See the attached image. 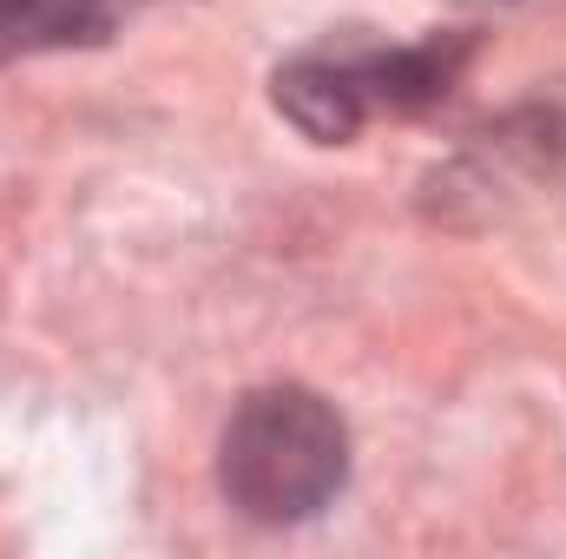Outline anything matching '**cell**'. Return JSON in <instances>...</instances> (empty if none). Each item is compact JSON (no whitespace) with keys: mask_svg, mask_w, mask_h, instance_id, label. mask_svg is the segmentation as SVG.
Instances as JSON below:
<instances>
[{"mask_svg":"<svg viewBox=\"0 0 566 559\" xmlns=\"http://www.w3.org/2000/svg\"><path fill=\"white\" fill-rule=\"evenodd\" d=\"M468 66V40L461 33H434L422 46H396V53H376L363 60V86H369V106H434L454 73Z\"/></svg>","mask_w":566,"mask_h":559,"instance_id":"3957f363","label":"cell"},{"mask_svg":"<svg viewBox=\"0 0 566 559\" xmlns=\"http://www.w3.org/2000/svg\"><path fill=\"white\" fill-rule=\"evenodd\" d=\"M349 481V428L343 415L303 389L271 382L251 389L218 441V487L258 527H296L323 514Z\"/></svg>","mask_w":566,"mask_h":559,"instance_id":"6da1fadb","label":"cell"},{"mask_svg":"<svg viewBox=\"0 0 566 559\" xmlns=\"http://www.w3.org/2000/svg\"><path fill=\"white\" fill-rule=\"evenodd\" d=\"M461 7H507V0H461Z\"/></svg>","mask_w":566,"mask_h":559,"instance_id":"5b68a950","label":"cell"},{"mask_svg":"<svg viewBox=\"0 0 566 559\" xmlns=\"http://www.w3.org/2000/svg\"><path fill=\"white\" fill-rule=\"evenodd\" d=\"M271 99H277L283 119L316 145L356 139L363 119L376 113L369 86H363V66H349V60H290L271 80Z\"/></svg>","mask_w":566,"mask_h":559,"instance_id":"7a4b0ae2","label":"cell"},{"mask_svg":"<svg viewBox=\"0 0 566 559\" xmlns=\"http://www.w3.org/2000/svg\"><path fill=\"white\" fill-rule=\"evenodd\" d=\"M106 0H0V66L106 33Z\"/></svg>","mask_w":566,"mask_h":559,"instance_id":"277c9868","label":"cell"}]
</instances>
